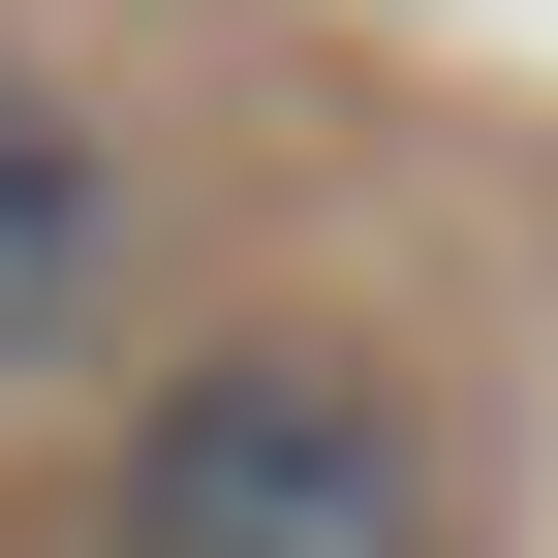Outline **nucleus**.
<instances>
[{
  "label": "nucleus",
  "instance_id": "1",
  "mask_svg": "<svg viewBox=\"0 0 558 558\" xmlns=\"http://www.w3.org/2000/svg\"><path fill=\"white\" fill-rule=\"evenodd\" d=\"M94 558H465V497H435V403H403L373 341L248 311V341H186V373L124 403Z\"/></svg>",
  "mask_w": 558,
  "mask_h": 558
},
{
  "label": "nucleus",
  "instance_id": "2",
  "mask_svg": "<svg viewBox=\"0 0 558 558\" xmlns=\"http://www.w3.org/2000/svg\"><path fill=\"white\" fill-rule=\"evenodd\" d=\"M94 311H124V156L62 124V62H0V373H62Z\"/></svg>",
  "mask_w": 558,
  "mask_h": 558
}]
</instances>
